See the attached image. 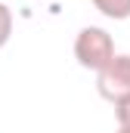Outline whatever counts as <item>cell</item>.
Masks as SVG:
<instances>
[{"mask_svg":"<svg viewBox=\"0 0 130 133\" xmlns=\"http://www.w3.org/2000/svg\"><path fill=\"white\" fill-rule=\"evenodd\" d=\"M96 90H99V96L108 99L112 105L130 96V56L127 53H118L96 74Z\"/></svg>","mask_w":130,"mask_h":133,"instance_id":"cell-2","label":"cell"},{"mask_svg":"<svg viewBox=\"0 0 130 133\" xmlns=\"http://www.w3.org/2000/svg\"><path fill=\"white\" fill-rule=\"evenodd\" d=\"M115 118H118V127H130V96L115 102Z\"/></svg>","mask_w":130,"mask_h":133,"instance_id":"cell-5","label":"cell"},{"mask_svg":"<svg viewBox=\"0 0 130 133\" xmlns=\"http://www.w3.org/2000/svg\"><path fill=\"white\" fill-rule=\"evenodd\" d=\"M90 3L112 22H127L130 19V0H90Z\"/></svg>","mask_w":130,"mask_h":133,"instance_id":"cell-3","label":"cell"},{"mask_svg":"<svg viewBox=\"0 0 130 133\" xmlns=\"http://www.w3.org/2000/svg\"><path fill=\"white\" fill-rule=\"evenodd\" d=\"M115 133H130V127H118V130H115Z\"/></svg>","mask_w":130,"mask_h":133,"instance_id":"cell-6","label":"cell"},{"mask_svg":"<svg viewBox=\"0 0 130 133\" xmlns=\"http://www.w3.org/2000/svg\"><path fill=\"white\" fill-rule=\"evenodd\" d=\"M115 56H118L115 53V40H112V34L105 31V28L87 25V28L77 31V37H74V59H77L81 68L99 74Z\"/></svg>","mask_w":130,"mask_h":133,"instance_id":"cell-1","label":"cell"},{"mask_svg":"<svg viewBox=\"0 0 130 133\" xmlns=\"http://www.w3.org/2000/svg\"><path fill=\"white\" fill-rule=\"evenodd\" d=\"M9 37H12V9L0 3V50L9 43Z\"/></svg>","mask_w":130,"mask_h":133,"instance_id":"cell-4","label":"cell"}]
</instances>
